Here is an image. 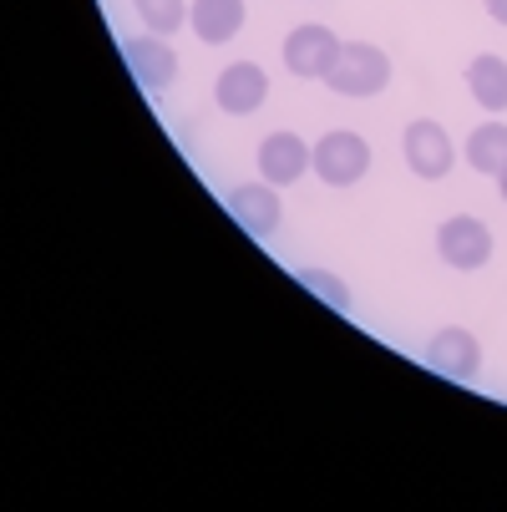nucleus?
<instances>
[{"label": "nucleus", "instance_id": "1", "mask_svg": "<svg viewBox=\"0 0 507 512\" xmlns=\"http://www.w3.org/2000/svg\"><path fill=\"white\" fill-rule=\"evenodd\" d=\"M325 87L335 97H355V102H366V97H381L391 87V56L371 41H345L335 66H330V77Z\"/></svg>", "mask_w": 507, "mask_h": 512}, {"label": "nucleus", "instance_id": "2", "mask_svg": "<svg viewBox=\"0 0 507 512\" xmlns=\"http://www.w3.org/2000/svg\"><path fill=\"white\" fill-rule=\"evenodd\" d=\"M366 173H371V142L360 132L335 127L315 142V178L325 188H355Z\"/></svg>", "mask_w": 507, "mask_h": 512}, {"label": "nucleus", "instance_id": "3", "mask_svg": "<svg viewBox=\"0 0 507 512\" xmlns=\"http://www.w3.org/2000/svg\"><path fill=\"white\" fill-rule=\"evenodd\" d=\"M401 158H406V168H411L421 183H442V178L457 168V148H452V137H447V127H442L437 117L406 122V132H401Z\"/></svg>", "mask_w": 507, "mask_h": 512}, {"label": "nucleus", "instance_id": "4", "mask_svg": "<svg viewBox=\"0 0 507 512\" xmlns=\"http://www.w3.org/2000/svg\"><path fill=\"white\" fill-rule=\"evenodd\" d=\"M122 61L132 71V82L148 92V97H163L173 82H178V51L168 46V36L148 31V36H127L122 41Z\"/></svg>", "mask_w": 507, "mask_h": 512}, {"label": "nucleus", "instance_id": "5", "mask_svg": "<svg viewBox=\"0 0 507 512\" xmlns=\"http://www.w3.org/2000/svg\"><path fill=\"white\" fill-rule=\"evenodd\" d=\"M340 36L330 31V26H295L284 36V71L289 77H300V82H325L330 77V66H335V56H340Z\"/></svg>", "mask_w": 507, "mask_h": 512}, {"label": "nucleus", "instance_id": "6", "mask_svg": "<svg viewBox=\"0 0 507 512\" xmlns=\"http://www.w3.org/2000/svg\"><path fill=\"white\" fill-rule=\"evenodd\" d=\"M437 254H442L447 269L477 274L492 259V229L482 224V218H472V213H457V218H447V224L437 229Z\"/></svg>", "mask_w": 507, "mask_h": 512}, {"label": "nucleus", "instance_id": "7", "mask_svg": "<svg viewBox=\"0 0 507 512\" xmlns=\"http://www.w3.org/2000/svg\"><path fill=\"white\" fill-rule=\"evenodd\" d=\"M426 365L437 376L467 386V381L482 376V340L472 330H462V325H447V330H437V335L426 340Z\"/></svg>", "mask_w": 507, "mask_h": 512}, {"label": "nucleus", "instance_id": "8", "mask_svg": "<svg viewBox=\"0 0 507 512\" xmlns=\"http://www.w3.org/2000/svg\"><path fill=\"white\" fill-rule=\"evenodd\" d=\"M305 173H315V148L300 132H269L259 142V178L264 183L289 188V183H300Z\"/></svg>", "mask_w": 507, "mask_h": 512}, {"label": "nucleus", "instance_id": "9", "mask_svg": "<svg viewBox=\"0 0 507 512\" xmlns=\"http://www.w3.org/2000/svg\"><path fill=\"white\" fill-rule=\"evenodd\" d=\"M269 102V71L259 61H234L219 71V82H213V107L229 112V117H249Z\"/></svg>", "mask_w": 507, "mask_h": 512}, {"label": "nucleus", "instance_id": "10", "mask_svg": "<svg viewBox=\"0 0 507 512\" xmlns=\"http://www.w3.org/2000/svg\"><path fill=\"white\" fill-rule=\"evenodd\" d=\"M224 208L234 213V224L249 234V239H269L279 224H284V203H279V188L274 183H239Z\"/></svg>", "mask_w": 507, "mask_h": 512}, {"label": "nucleus", "instance_id": "11", "mask_svg": "<svg viewBox=\"0 0 507 512\" xmlns=\"http://www.w3.org/2000/svg\"><path fill=\"white\" fill-rule=\"evenodd\" d=\"M188 31L203 46H224L244 31V0H193L188 6Z\"/></svg>", "mask_w": 507, "mask_h": 512}, {"label": "nucleus", "instance_id": "12", "mask_svg": "<svg viewBox=\"0 0 507 512\" xmlns=\"http://www.w3.org/2000/svg\"><path fill=\"white\" fill-rule=\"evenodd\" d=\"M467 92L477 97L482 112H492V117L507 112V61L492 56V51L472 56V61H467Z\"/></svg>", "mask_w": 507, "mask_h": 512}, {"label": "nucleus", "instance_id": "13", "mask_svg": "<svg viewBox=\"0 0 507 512\" xmlns=\"http://www.w3.org/2000/svg\"><path fill=\"white\" fill-rule=\"evenodd\" d=\"M467 163H472V173H482V178H497L502 168H507V122H482V127H472V137H467Z\"/></svg>", "mask_w": 507, "mask_h": 512}, {"label": "nucleus", "instance_id": "14", "mask_svg": "<svg viewBox=\"0 0 507 512\" xmlns=\"http://www.w3.org/2000/svg\"><path fill=\"white\" fill-rule=\"evenodd\" d=\"M132 11H137L142 26L158 31V36H173V31L188 26V0H132Z\"/></svg>", "mask_w": 507, "mask_h": 512}, {"label": "nucleus", "instance_id": "15", "mask_svg": "<svg viewBox=\"0 0 507 512\" xmlns=\"http://www.w3.org/2000/svg\"><path fill=\"white\" fill-rule=\"evenodd\" d=\"M300 284L310 289L315 300H325L330 310H350V289H345L335 274H325V269H300Z\"/></svg>", "mask_w": 507, "mask_h": 512}, {"label": "nucleus", "instance_id": "16", "mask_svg": "<svg viewBox=\"0 0 507 512\" xmlns=\"http://www.w3.org/2000/svg\"><path fill=\"white\" fill-rule=\"evenodd\" d=\"M487 16H492L497 26H507V0H487Z\"/></svg>", "mask_w": 507, "mask_h": 512}, {"label": "nucleus", "instance_id": "17", "mask_svg": "<svg viewBox=\"0 0 507 512\" xmlns=\"http://www.w3.org/2000/svg\"><path fill=\"white\" fill-rule=\"evenodd\" d=\"M497 193H502V203H507V168L497 173Z\"/></svg>", "mask_w": 507, "mask_h": 512}]
</instances>
